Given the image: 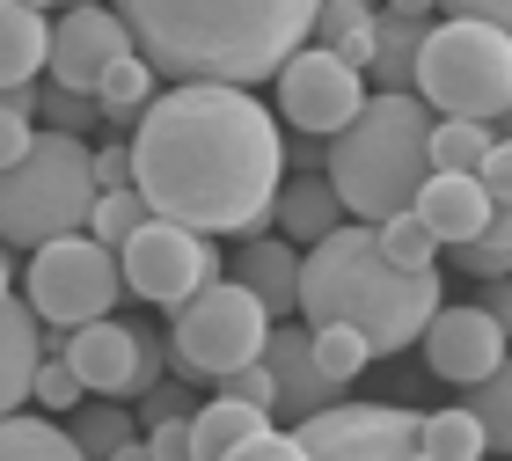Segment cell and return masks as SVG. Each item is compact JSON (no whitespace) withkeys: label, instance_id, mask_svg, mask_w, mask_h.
<instances>
[{"label":"cell","instance_id":"obj_1","mask_svg":"<svg viewBox=\"0 0 512 461\" xmlns=\"http://www.w3.org/2000/svg\"><path fill=\"white\" fill-rule=\"evenodd\" d=\"M132 183L161 220L198 235H256L286 183V140L256 88L169 81L132 125Z\"/></svg>","mask_w":512,"mask_h":461},{"label":"cell","instance_id":"obj_2","mask_svg":"<svg viewBox=\"0 0 512 461\" xmlns=\"http://www.w3.org/2000/svg\"><path fill=\"white\" fill-rule=\"evenodd\" d=\"M139 59L169 81L256 88L315 37L322 0H110Z\"/></svg>","mask_w":512,"mask_h":461},{"label":"cell","instance_id":"obj_3","mask_svg":"<svg viewBox=\"0 0 512 461\" xmlns=\"http://www.w3.org/2000/svg\"><path fill=\"white\" fill-rule=\"evenodd\" d=\"M308 330L322 322H352L366 330L374 359L403 352V344L425 337V322L439 315V271H403L381 257L374 220H344L322 242L300 249V308Z\"/></svg>","mask_w":512,"mask_h":461},{"label":"cell","instance_id":"obj_4","mask_svg":"<svg viewBox=\"0 0 512 461\" xmlns=\"http://www.w3.org/2000/svg\"><path fill=\"white\" fill-rule=\"evenodd\" d=\"M344 213L352 220H388L417 205L432 176V103L417 88H381L344 132H330V169Z\"/></svg>","mask_w":512,"mask_h":461},{"label":"cell","instance_id":"obj_5","mask_svg":"<svg viewBox=\"0 0 512 461\" xmlns=\"http://www.w3.org/2000/svg\"><path fill=\"white\" fill-rule=\"evenodd\" d=\"M88 205H96V147H81V132L44 125L22 161L0 169V242L37 249L52 235H74L88 227Z\"/></svg>","mask_w":512,"mask_h":461},{"label":"cell","instance_id":"obj_6","mask_svg":"<svg viewBox=\"0 0 512 461\" xmlns=\"http://www.w3.org/2000/svg\"><path fill=\"white\" fill-rule=\"evenodd\" d=\"M410 88L439 110V118H483L491 125L512 103V37L498 22H476V15L432 22Z\"/></svg>","mask_w":512,"mask_h":461},{"label":"cell","instance_id":"obj_7","mask_svg":"<svg viewBox=\"0 0 512 461\" xmlns=\"http://www.w3.org/2000/svg\"><path fill=\"white\" fill-rule=\"evenodd\" d=\"M271 344V308L256 301L242 279H213L176 308L169 359L183 381H227L235 366H256Z\"/></svg>","mask_w":512,"mask_h":461},{"label":"cell","instance_id":"obj_8","mask_svg":"<svg viewBox=\"0 0 512 461\" xmlns=\"http://www.w3.org/2000/svg\"><path fill=\"white\" fill-rule=\"evenodd\" d=\"M118 301H125V271H118V249L110 242H96L88 227L37 242V257H30V308H37V322L81 330V322H103Z\"/></svg>","mask_w":512,"mask_h":461},{"label":"cell","instance_id":"obj_9","mask_svg":"<svg viewBox=\"0 0 512 461\" xmlns=\"http://www.w3.org/2000/svg\"><path fill=\"white\" fill-rule=\"evenodd\" d=\"M118 271H125V293H139V301H154V308L176 315L198 286L220 279V249H213V235H198V227L147 213L139 235L118 249Z\"/></svg>","mask_w":512,"mask_h":461},{"label":"cell","instance_id":"obj_10","mask_svg":"<svg viewBox=\"0 0 512 461\" xmlns=\"http://www.w3.org/2000/svg\"><path fill=\"white\" fill-rule=\"evenodd\" d=\"M300 447H308V461H432L417 410L395 403H330L300 418Z\"/></svg>","mask_w":512,"mask_h":461},{"label":"cell","instance_id":"obj_11","mask_svg":"<svg viewBox=\"0 0 512 461\" xmlns=\"http://www.w3.org/2000/svg\"><path fill=\"white\" fill-rule=\"evenodd\" d=\"M271 81H278V118L300 125L308 140H330L366 110V74L352 59H337L330 44H300Z\"/></svg>","mask_w":512,"mask_h":461},{"label":"cell","instance_id":"obj_12","mask_svg":"<svg viewBox=\"0 0 512 461\" xmlns=\"http://www.w3.org/2000/svg\"><path fill=\"white\" fill-rule=\"evenodd\" d=\"M52 352L81 374V388H96V396H147V388L161 381V344L154 337H139L125 330V322H81V330H66Z\"/></svg>","mask_w":512,"mask_h":461},{"label":"cell","instance_id":"obj_13","mask_svg":"<svg viewBox=\"0 0 512 461\" xmlns=\"http://www.w3.org/2000/svg\"><path fill=\"white\" fill-rule=\"evenodd\" d=\"M125 52H139L125 15L103 8V0H88V8H66L52 22V52H44V74H52L59 88H81V96H96L103 74L118 66Z\"/></svg>","mask_w":512,"mask_h":461},{"label":"cell","instance_id":"obj_14","mask_svg":"<svg viewBox=\"0 0 512 461\" xmlns=\"http://www.w3.org/2000/svg\"><path fill=\"white\" fill-rule=\"evenodd\" d=\"M417 344H425V366H432L439 381H454V388H476V381L512 352V337L498 330V315L483 308V301H476V308H439Z\"/></svg>","mask_w":512,"mask_h":461},{"label":"cell","instance_id":"obj_15","mask_svg":"<svg viewBox=\"0 0 512 461\" xmlns=\"http://www.w3.org/2000/svg\"><path fill=\"white\" fill-rule=\"evenodd\" d=\"M264 366L278 381V410H286V418H315V410L344 403V388L315 366V330H308V322H271Z\"/></svg>","mask_w":512,"mask_h":461},{"label":"cell","instance_id":"obj_16","mask_svg":"<svg viewBox=\"0 0 512 461\" xmlns=\"http://www.w3.org/2000/svg\"><path fill=\"white\" fill-rule=\"evenodd\" d=\"M417 220L439 235V249L454 242H476L483 227H491V191H483V176H454V169H432L425 191H417Z\"/></svg>","mask_w":512,"mask_h":461},{"label":"cell","instance_id":"obj_17","mask_svg":"<svg viewBox=\"0 0 512 461\" xmlns=\"http://www.w3.org/2000/svg\"><path fill=\"white\" fill-rule=\"evenodd\" d=\"M235 279L271 308V322H286L300 308V249L286 235H264V242H249L242 257H235Z\"/></svg>","mask_w":512,"mask_h":461},{"label":"cell","instance_id":"obj_18","mask_svg":"<svg viewBox=\"0 0 512 461\" xmlns=\"http://www.w3.org/2000/svg\"><path fill=\"white\" fill-rule=\"evenodd\" d=\"M37 359H44V337H37V308H30V301H0V418L30 403Z\"/></svg>","mask_w":512,"mask_h":461},{"label":"cell","instance_id":"obj_19","mask_svg":"<svg viewBox=\"0 0 512 461\" xmlns=\"http://www.w3.org/2000/svg\"><path fill=\"white\" fill-rule=\"evenodd\" d=\"M271 220H278L286 242H322L330 227H344V198H337L330 176H286V183H278Z\"/></svg>","mask_w":512,"mask_h":461},{"label":"cell","instance_id":"obj_20","mask_svg":"<svg viewBox=\"0 0 512 461\" xmlns=\"http://www.w3.org/2000/svg\"><path fill=\"white\" fill-rule=\"evenodd\" d=\"M52 52V22L22 0H0V88H30Z\"/></svg>","mask_w":512,"mask_h":461},{"label":"cell","instance_id":"obj_21","mask_svg":"<svg viewBox=\"0 0 512 461\" xmlns=\"http://www.w3.org/2000/svg\"><path fill=\"white\" fill-rule=\"evenodd\" d=\"M264 425H271V410H256V403H235V396L198 403L191 410V461H227L249 432H264Z\"/></svg>","mask_w":512,"mask_h":461},{"label":"cell","instance_id":"obj_22","mask_svg":"<svg viewBox=\"0 0 512 461\" xmlns=\"http://www.w3.org/2000/svg\"><path fill=\"white\" fill-rule=\"evenodd\" d=\"M425 30L432 22H410V15H395V8H381L374 15V74L381 88H410L417 81V52H425Z\"/></svg>","mask_w":512,"mask_h":461},{"label":"cell","instance_id":"obj_23","mask_svg":"<svg viewBox=\"0 0 512 461\" xmlns=\"http://www.w3.org/2000/svg\"><path fill=\"white\" fill-rule=\"evenodd\" d=\"M0 461H88V454H81V440L66 425L8 410V418H0Z\"/></svg>","mask_w":512,"mask_h":461},{"label":"cell","instance_id":"obj_24","mask_svg":"<svg viewBox=\"0 0 512 461\" xmlns=\"http://www.w3.org/2000/svg\"><path fill=\"white\" fill-rule=\"evenodd\" d=\"M417 432H425V454H432V461H483V454H491V440H483V425H476L469 403L417 418Z\"/></svg>","mask_w":512,"mask_h":461},{"label":"cell","instance_id":"obj_25","mask_svg":"<svg viewBox=\"0 0 512 461\" xmlns=\"http://www.w3.org/2000/svg\"><path fill=\"white\" fill-rule=\"evenodd\" d=\"M96 103H103V118H110V125H139V110L154 103V66L139 59V52H125V59L103 74Z\"/></svg>","mask_w":512,"mask_h":461},{"label":"cell","instance_id":"obj_26","mask_svg":"<svg viewBox=\"0 0 512 461\" xmlns=\"http://www.w3.org/2000/svg\"><path fill=\"white\" fill-rule=\"evenodd\" d=\"M483 154H491V125L483 118H432V169L476 176Z\"/></svg>","mask_w":512,"mask_h":461},{"label":"cell","instance_id":"obj_27","mask_svg":"<svg viewBox=\"0 0 512 461\" xmlns=\"http://www.w3.org/2000/svg\"><path fill=\"white\" fill-rule=\"evenodd\" d=\"M469 410H476V425H483V440H491L498 454H512V352L469 388Z\"/></svg>","mask_w":512,"mask_h":461},{"label":"cell","instance_id":"obj_28","mask_svg":"<svg viewBox=\"0 0 512 461\" xmlns=\"http://www.w3.org/2000/svg\"><path fill=\"white\" fill-rule=\"evenodd\" d=\"M374 235H381V257H388V264H403V271H432V257H439V235H432L425 220H417V205H403V213L374 220Z\"/></svg>","mask_w":512,"mask_h":461},{"label":"cell","instance_id":"obj_29","mask_svg":"<svg viewBox=\"0 0 512 461\" xmlns=\"http://www.w3.org/2000/svg\"><path fill=\"white\" fill-rule=\"evenodd\" d=\"M147 213H154V205H147V191H139V183H125V191H96V205H88V235L110 242V249H125Z\"/></svg>","mask_w":512,"mask_h":461},{"label":"cell","instance_id":"obj_30","mask_svg":"<svg viewBox=\"0 0 512 461\" xmlns=\"http://www.w3.org/2000/svg\"><path fill=\"white\" fill-rule=\"evenodd\" d=\"M315 366L344 388V381H359L366 366H374V344H366V330H352V322H322L315 330Z\"/></svg>","mask_w":512,"mask_h":461},{"label":"cell","instance_id":"obj_31","mask_svg":"<svg viewBox=\"0 0 512 461\" xmlns=\"http://www.w3.org/2000/svg\"><path fill=\"white\" fill-rule=\"evenodd\" d=\"M81 440V454L88 461H110L125 440H139V410H110V403H96V410H74V425H66Z\"/></svg>","mask_w":512,"mask_h":461},{"label":"cell","instance_id":"obj_32","mask_svg":"<svg viewBox=\"0 0 512 461\" xmlns=\"http://www.w3.org/2000/svg\"><path fill=\"white\" fill-rule=\"evenodd\" d=\"M30 140H37V88H8V96H0V169L22 161Z\"/></svg>","mask_w":512,"mask_h":461},{"label":"cell","instance_id":"obj_33","mask_svg":"<svg viewBox=\"0 0 512 461\" xmlns=\"http://www.w3.org/2000/svg\"><path fill=\"white\" fill-rule=\"evenodd\" d=\"M30 403H37V410H81V374H74V366H66L59 352H52V359H37Z\"/></svg>","mask_w":512,"mask_h":461},{"label":"cell","instance_id":"obj_34","mask_svg":"<svg viewBox=\"0 0 512 461\" xmlns=\"http://www.w3.org/2000/svg\"><path fill=\"white\" fill-rule=\"evenodd\" d=\"M37 118L52 125V132H81V125H96V118H103V103H96V96H81V88H59V81H52V96L37 103Z\"/></svg>","mask_w":512,"mask_h":461},{"label":"cell","instance_id":"obj_35","mask_svg":"<svg viewBox=\"0 0 512 461\" xmlns=\"http://www.w3.org/2000/svg\"><path fill=\"white\" fill-rule=\"evenodd\" d=\"M454 257H461V271H469V279H512V242H498V235L454 242Z\"/></svg>","mask_w":512,"mask_h":461},{"label":"cell","instance_id":"obj_36","mask_svg":"<svg viewBox=\"0 0 512 461\" xmlns=\"http://www.w3.org/2000/svg\"><path fill=\"white\" fill-rule=\"evenodd\" d=\"M374 15H381L374 0H322V8H315V44H337L344 30H366Z\"/></svg>","mask_w":512,"mask_h":461},{"label":"cell","instance_id":"obj_37","mask_svg":"<svg viewBox=\"0 0 512 461\" xmlns=\"http://www.w3.org/2000/svg\"><path fill=\"white\" fill-rule=\"evenodd\" d=\"M220 396H235V403H256V410H278V381H271V366L256 359V366H235V374L220 381Z\"/></svg>","mask_w":512,"mask_h":461},{"label":"cell","instance_id":"obj_38","mask_svg":"<svg viewBox=\"0 0 512 461\" xmlns=\"http://www.w3.org/2000/svg\"><path fill=\"white\" fill-rule=\"evenodd\" d=\"M227 461H308V447H300V432H249V440L227 454Z\"/></svg>","mask_w":512,"mask_h":461},{"label":"cell","instance_id":"obj_39","mask_svg":"<svg viewBox=\"0 0 512 461\" xmlns=\"http://www.w3.org/2000/svg\"><path fill=\"white\" fill-rule=\"evenodd\" d=\"M147 447H154V461H191V418H154Z\"/></svg>","mask_w":512,"mask_h":461},{"label":"cell","instance_id":"obj_40","mask_svg":"<svg viewBox=\"0 0 512 461\" xmlns=\"http://www.w3.org/2000/svg\"><path fill=\"white\" fill-rule=\"evenodd\" d=\"M125 183H132V140L96 147V191H125Z\"/></svg>","mask_w":512,"mask_h":461},{"label":"cell","instance_id":"obj_41","mask_svg":"<svg viewBox=\"0 0 512 461\" xmlns=\"http://www.w3.org/2000/svg\"><path fill=\"white\" fill-rule=\"evenodd\" d=\"M483 191H491V205H505L512 198V140H491V154H483Z\"/></svg>","mask_w":512,"mask_h":461},{"label":"cell","instance_id":"obj_42","mask_svg":"<svg viewBox=\"0 0 512 461\" xmlns=\"http://www.w3.org/2000/svg\"><path fill=\"white\" fill-rule=\"evenodd\" d=\"M191 410H198V403L183 396V388H169V381H154V388H147V410H139V418L154 425V418H191Z\"/></svg>","mask_w":512,"mask_h":461},{"label":"cell","instance_id":"obj_43","mask_svg":"<svg viewBox=\"0 0 512 461\" xmlns=\"http://www.w3.org/2000/svg\"><path fill=\"white\" fill-rule=\"evenodd\" d=\"M447 15H476V22H498V30L512 37V0H439Z\"/></svg>","mask_w":512,"mask_h":461},{"label":"cell","instance_id":"obj_44","mask_svg":"<svg viewBox=\"0 0 512 461\" xmlns=\"http://www.w3.org/2000/svg\"><path fill=\"white\" fill-rule=\"evenodd\" d=\"M330 52H337V59H352L359 74H366V66H374V22H366V30H344V37L330 44Z\"/></svg>","mask_w":512,"mask_h":461},{"label":"cell","instance_id":"obj_45","mask_svg":"<svg viewBox=\"0 0 512 461\" xmlns=\"http://www.w3.org/2000/svg\"><path fill=\"white\" fill-rule=\"evenodd\" d=\"M483 286H491V301H483V308H491V315H498V330L512 337V279H483Z\"/></svg>","mask_w":512,"mask_h":461},{"label":"cell","instance_id":"obj_46","mask_svg":"<svg viewBox=\"0 0 512 461\" xmlns=\"http://www.w3.org/2000/svg\"><path fill=\"white\" fill-rule=\"evenodd\" d=\"M381 8H395V15H410V22H432V8H439V0H381Z\"/></svg>","mask_w":512,"mask_h":461},{"label":"cell","instance_id":"obj_47","mask_svg":"<svg viewBox=\"0 0 512 461\" xmlns=\"http://www.w3.org/2000/svg\"><path fill=\"white\" fill-rule=\"evenodd\" d=\"M110 461H154V447H147V440H125V447L110 454Z\"/></svg>","mask_w":512,"mask_h":461},{"label":"cell","instance_id":"obj_48","mask_svg":"<svg viewBox=\"0 0 512 461\" xmlns=\"http://www.w3.org/2000/svg\"><path fill=\"white\" fill-rule=\"evenodd\" d=\"M0 301H15V271H8V249H0Z\"/></svg>","mask_w":512,"mask_h":461},{"label":"cell","instance_id":"obj_49","mask_svg":"<svg viewBox=\"0 0 512 461\" xmlns=\"http://www.w3.org/2000/svg\"><path fill=\"white\" fill-rule=\"evenodd\" d=\"M22 8H37V15H44V8H52V0H22Z\"/></svg>","mask_w":512,"mask_h":461},{"label":"cell","instance_id":"obj_50","mask_svg":"<svg viewBox=\"0 0 512 461\" xmlns=\"http://www.w3.org/2000/svg\"><path fill=\"white\" fill-rule=\"evenodd\" d=\"M505 125H512V103H505Z\"/></svg>","mask_w":512,"mask_h":461},{"label":"cell","instance_id":"obj_51","mask_svg":"<svg viewBox=\"0 0 512 461\" xmlns=\"http://www.w3.org/2000/svg\"><path fill=\"white\" fill-rule=\"evenodd\" d=\"M74 8H88V0H74Z\"/></svg>","mask_w":512,"mask_h":461},{"label":"cell","instance_id":"obj_52","mask_svg":"<svg viewBox=\"0 0 512 461\" xmlns=\"http://www.w3.org/2000/svg\"><path fill=\"white\" fill-rule=\"evenodd\" d=\"M0 96H8V88H0Z\"/></svg>","mask_w":512,"mask_h":461}]
</instances>
